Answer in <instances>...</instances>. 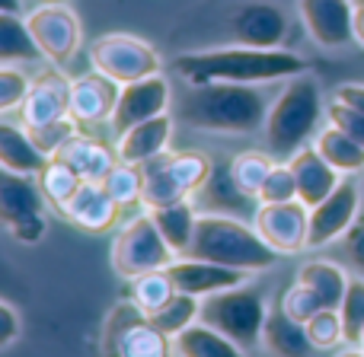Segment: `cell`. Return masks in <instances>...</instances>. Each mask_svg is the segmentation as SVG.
<instances>
[{
	"mask_svg": "<svg viewBox=\"0 0 364 357\" xmlns=\"http://www.w3.org/2000/svg\"><path fill=\"white\" fill-rule=\"evenodd\" d=\"M0 13H19V0H4V4H0Z\"/></svg>",
	"mask_w": 364,
	"mask_h": 357,
	"instance_id": "obj_48",
	"label": "cell"
},
{
	"mask_svg": "<svg viewBox=\"0 0 364 357\" xmlns=\"http://www.w3.org/2000/svg\"><path fill=\"white\" fill-rule=\"evenodd\" d=\"M64 115H70V80H64L58 70H42L19 106V121L23 128H38Z\"/></svg>",
	"mask_w": 364,
	"mask_h": 357,
	"instance_id": "obj_17",
	"label": "cell"
},
{
	"mask_svg": "<svg viewBox=\"0 0 364 357\" xmlns=\"http://www.w3.org/2000/svg\"><path fill=\"white\" fill-rule=\"evenodd\" d=\"M288 166L297 179V201L307 207H316L320 201H326L342 182V172L336 170V166H329L326 160L320 157V150L310 144L301 147V150L288 160Z\"/></svg>",
	"mask_w": 364,
	"mask_h": 357,
	"instance_id": "obj_20",
	"label": "cell"
},
{
	"mask_svg": "<svg viewBox=\"0 0 364 357\" xmlns=\"http://www.w3.org/2000/svg\"><path fill=\"white\" fill-rule=\"evenodd\" d=\"M42 4H64V0H42Z\"/></svg>",
	"mask_w": 364,
	"mask_h": 357,
	"instance_id": "obj_49",
	"label": "cell"
},
{
	"mask_svg": "<svg viewBox=\"0 0 364 357\" xmlns=\"http://www.w3.org/2000/svg\"><path fill=\"white\" fill-rule=\"evenodd\" d=\"M119 211L122 207L112 201V194L106 192L102 182H83L77 188V194L70 198V204L64 207V217L87 233H106L115 226Z\"/></svg>",
	"mask_w": 364,
	"mask_h": 357,
	"instance_id": "obj_21",
	"label": "cell"
},
{
	"mask_svg": "<svg viewBox=\"0 0 364 357\" xmlns=\"http://www.w3.org/2000/svg\"><path fill=\"white\" fill-rule=\"evenodd\" d=\"M314 147L342 176H358V172H364V147L355 138H348L342 128H336V125L320 128L314 138Z\"/></svg>",
	"mask_w": 364,
	"mask_h": 357,
	"instance_id": "obj_27",
	"label": "cell"
},
{
	"mask_svg": "<svg viewBox=\"0 0 364 357\" xmlns=\"http://www.w3.org/2000/svg\"><path fill=\"white\" fill-rule=\"evenodd\" d=\"M307 335L320 351H336L339 345H346V326H342L339 309H320L307 322Z\"/></svg>",
	"mask_w": 364,
	"mask_h": 357,
	"instance_id": "obj_38",
	"label": "cell"
},
{
	"mask_svg": "<svg viewBox=\"0 0 364 357\" xmlns=\"http://www.w3.org/2000/svg\"><path fill=\"white\" fill-rule=\"evenodd\" d=\"M198 313H201V297H192V294H176L164 309L151 316V322L160 329L164 335L176 339L179 332H186L188 326L198 322Z\"/></svg>",
	"mask_w": 364,
	"mask_h": 357,
	"instance_id": "obj_34",
	"label": "cell"
},
{
	"mask_svg": "<svg viewBox=\"0 0 364 357\" xmlns=\"http://www.w3.org/2000/svg\"><path fill=\"white\" fill-rule=\"evenodd\" d=\"M269 99L256 83H205L182 99L179 121L195 131L250 134L265 128Z\"/></svg>",
	"mask_w": 364,
	"mask_h": 357,
	"instance_id": "obj_2",
	"label": "cell"
},
{
	"mask_svg": "<svg viewBox=\"0 0 364 357\" xmlns=\"http://www.w3.org/2000/svg\"><path fill=\"white\" fill-rule=\"evenodd\" d=\"M122 96V83L112 80V77L100 74H83L80 80L70 83V115H74L80 125H100V121H109L119 106Z\"/></svg>",
	"mask_w": 364,
	"mask_h": 357,
	"instance_id": "obj_19",
	"label": "cell"
},
{
	"mask_svg": "<svg viewBox=\"0 0 364 357\" xmlns=\"http://www.w3.org/2000/svg\"><path fill=\"white\" fill-rule=\"evenodd\" d=\"M336 99L348 102V106H355L364 115V83H342V87H336Z\"/></svg>",
	"mask_w": 364,
	"mask_h": 357,
	"instance_id": "obj_45",
	"label": "cell"
},
{
	"mask_svg": "<svg viewBox=\"0 0 364 357\" xmlns=\"http://www.w3.org/2000/svg\"><path fill=\"white\" fill-rule=\"evenodd\" d=\"M26 131L32 134L36 147L45 157H58V150L80 134V121H77L74 115H64V119H58V121H48V125H38V128H26Z\"/></svg>",
	"mask_w": 364,
	"mask_h": 357,
	"instance_id": "obj_37",
	"label": "cell"
},
{
	"mask_svg": "<svg viewBox=\"0 0 364 357\" xmlns=\"http://www.w3.org/2000/svg\"><path fill=\"white\" fill-rule=\"evenodd\" d=\"M102 185H106V192L112 194V201L119 207L144 204V166H132L119 160V166L109 172Z\"/></svg>",
	"mask_w": 364,
	"mask_h": 357,
	"instance_id": "obj_35",
	"label": "cell"
},
{
	"mask_svg": "<svg viewBox=\"0 0 364 357\" xmlns=\"http://www.w3.org/2000/svg\"><path fill=\"white\" fill-rule=\"evenodd\" d=\"M262 345L265 351L275 357H310V351H314L307 326L291 319L282 309V303L269 309V319H265V329H262Z\"/></svg>",
	"mask_w": 364,
	"mask_h": 357,
	"instance_id": "obj_24",
	"label": "cell"
},
{
	"mask_svg": "<svg viewBox=\"0 0 364 357\" xmlns=\"http://www.w3.org/2000/svg\"><path fill=\"white\" fill-rule=\"evenodd\" d=\"M80 185H83V179L77 176L61 157H51L48 163H45V170L38 172V188H42V194L48 198V204L61 214H64V207L70 204V198L77 194Z\"/></svg>",
	"mask_w": 364,
	"mask_h": 357,
	"instance_id": "obj_31",
	"label": "cell"
},
{
	"mask_svg": "<svg viewBox=\"0 0 364 357\" xmlns=\"http://www.w3.org/2000/svg\"><path fill=\"white\" fill-rule=\"evenodd\" d=\"M269 319V307L259 287L240 284V287L218 290L211 297H201V313L198 322L218 329L240 348H252L262 341V329Z\"/></svg>",
	"mask_w": 364,
	"mask_h": 357,
	"instance_id": "obj_5",
	"label": "cell"
},
{
	"mask_svg": "<svg viewBox=\"0 0 364 357\" xmlns=\"http://www.w3.org/2000/svg\"><path fill=\"white\" fill-rule=\"evenodd\" d=\"M166 275L173 278V284H176L179 294L211 297V294H218V290L246 284V275H250V271H237V268H227V265H218V262L182 256L166 268Z\"/></svg>",
	"mask_w": 364,
	"mask_h": 357,
	"instance_id": "obj_18",
	"label": "cell"
},
{
	"mask_svg": "<svg viewBox=\"0 0 364 357\" xmlns=\"http://www.w3.org/2000/svg\"><path fill=\"white\" fill-rule=\"evenodd\" d=\"M100 357H173L170 335L151 322V316L128 297L109 309L100 335Z\"/></svg>",
	"mask_w": 364,
	"mask_h": 357,
	"instance_id": "obj_6",
	"label": "cell"
},
{
	"mask_svg": "<svg viewBox=\"0 0 364 357\" xmlns=\"http://www.w3.org/2000/svg\"><path fill=\"white\" fill-rule=\"evenodd\" d=\"M45 204L48 198L42 194L38 182L32 176L6 172L0 179V224L16 243H38L45 236Z\"/></svg>",
	"mask_w": 364,
	"mask_h": 357,
	"instance_id": "obj_9",
	"label": "cell"
},
{
	"mask_svg": "<svg viewBox=\"0 0 364 357\" xmlns=\"http://www.w3.org/2000/svg\"><path fill=\"white\" fill-rule=\"evenodd\" d=\"M310 38L323 48H348L355 42V0H297Z\"/></svg>",
	"mask_w": 364,
	"mask_h": 357,
	"instance_id": "obj_15",
	"label": "cell"
},
{
	"mask_svg": "<svg viewBox=\"0 0 364 357\" xmlns=\"http://www.w3.org/2000/svg\"><path fill=\"white\" fill-rule=\"evenodd\" d=\"M230 32L240 45L250 48H282L288 35V16L269 0H250L230 13Z\"/></svg>",
	"mask_w": 364,
	"mask_h": 357,
	"instance_id": "obj_16",
	"label": "cell"
},
{
	"mask_svg": "<svg viewBox=\"0 0 364 357\" xmlns=\"http://www.w3.org/2000/svg\"><path fill=\"white\" fill-rule=\"evenodd\" d=\"M348 278L352 275H346L342 265L323 262V258L301 265V271H297V281L307 284V287L320 297V303L326 309H339L342 307V297H346V290H348Z\"/></svg>",
	"mask_w": 364,
	"mask_h": 357,
	"instance_id": "obj_28",
	"label": "cell"
},
{
	"mask_svg": "<svg viewBox=\"0 0 364 357\" xmlns=\"http://www.w3.org/2000/svg\"><path fill=\"white\" fill-rule=\"evenodd\" d=\"M42 55L51 64H68L80 48V19L64 4H45L26 16Z\"/></svg>",
	"mask_w": 364,
	"mask_h": 357,
	"instance_id": "obj_13",
	"label": "cell"
},
{
	"mask_svg": "<svg viewBox=\"0 0 364 357\" xmlns=\"http://www.w3.org/2000/svg\"><path fill=\"white\" fill-rule=\"evenodd\" d=\"M211 172L214 166L208 160V153H198V150L160 153L157 160L144 163V207L154 211V207L192 198L195 192L205 188Z\"/></svg>",
	"mask_w": 364,
	"mask_h": 357,
	"instance_id": "obj_7",
	"label": "cell"
},
{
	"mask_svg": "<svg viewBox=\"0 0 364 357\" xmlns=\"http://www.w3.org/2000/svg\"><path fill=\"white\" fill-rule=\"evenodd\" d=\"M151 214H154V220H157L160 233L166 236V243L173 246V252L182 258L195 239V226H198V211L192 207V201L188 198L173 201V204L154 207Z\"/></svg>",
	"mask_w": 364,
	"mask_h": 357,
	"instance_id": "obj_29",
	"label": "cell"
},
{
	"mask_svg": "<svg viewBox=\"0 0 364 357\" xmlns=\"http://www.w3.org/2000/svg\"><path fill=\"white\" fill-rule=\"evenodd\" d=\"M176 258L179 256L173 252V246L166 243L164 233H160L151 211L128 220L112 243V268H115V275L125 278V281H134V278L147 275V271L170 268Z\"/></svg>",
	"mask_w": 364,
	"mask_h": 357,
	"instance_id": "obj_8",
	"label": "cell"
},
{
	"mask_svg": "<svg viewBox=\"0 0 364 357\" xmlns=\"http://www.w3.org/2000/svg\"><path fill=\"white\" fill-rule=\"evenodd\" d=\"M336 357H364V348H358V345H348L346 351H339Z\"/></svg>",
	"mask_w": 364,
	"mask_h": 357,
	"instance_id": "obj_47",
	"label": "cell"
},
{
	"mask_svg": "<svg viewBox=\"0 0 364 357\" xmlns=\"http://www.w3.org/2000/svg\"><path fill=\"white\" fill-rule=\"evenodd\" d=\"M170 80L164 74L144 77L138 83H128L122 87L119 106H115L109 128H112L115 138H122L125 131H132L134 125H144V121L157 119V115L170 112Z\"/></svg>",
	"mask_w": 364,
	"mask_h": 357,
	"instance_id": "obj_12",
	"label": "cell"
},
{
	"mask_svg": "<svg viewBox=\"0 0 364 357\" xmlns=\"http://www.w3.org/2000/svg\"><path fill=\"white\" fill-rule=\"evenodd\" d=\"M282 201H297V179L284 160H275L262 192H259V204H282Z\"/></svg>",
	"mask_w": 364,
	"mask_h": 357,
	"instance_id": "obj_39",
	"label": "cell"
},
{
	"mask_svg": "<svg viewBox=\"0 0 364 357\" xmlns=\"http://www.w3.org/2000/svg\"><path fill=\"white\" fill-rule=\"evenodd\" d=\"M170 138H173V115L164 112V115H157V119L144 121V125H134L132 131L122 134L115 153H119L122 163L144 166V163H151V160H157L160 153H166Z\"/></svg>",
	"mask_w": 364,
	"mask_h": 357,
	"instance_id": "obj_22",
	"label": "cell"
},
{
	"mask_svg": "<svg viewBox=\"0 0 364 357\" xmlns=\"http://www.w3.org/2000/svg\"><path fill=\"white\" fill-rule=\"evenodd\" d=\"M355 4H364V0H355Z\"/></svg>",
	"mask_w": 364,
	"mask_h": 357,
	"instance_id": "obj_51",
	"label": "cell"
},
{
	"mask_svg": "<svg viewBox=\"0 0 364 357\" xmlns=\"http://www.w3.org/2000/svg\"><path fill=\"white\" fill-rule=\"evenodd\" d=\"M173 70L188 80V87L205 83H272L291 80L307 74V61L284 48H211V51H188L173 61Z\"/></svg>",
	"mask_w": 364,
	"mask_h": 357,
	"instance_id": "obj_1",
	"label": "cell"
},
{
	"mask_svg": "<svg viewBox=\"0 0 364 357\" xmlns=\"http://www.w3.org/2000/svg\"><path fill=\"white\" fill-rule=\"evenodd\" d=\"M0 319H4V329H0V348H10L13 341L23 332V322H19V313L13 303H0Z\"/></svg>",
	"mask_w": 364,
	"mask_h": 357,
	"instance_id": "obj_43",
	"label": "cell"
},
{
	"mask_svg": "<svg viewBox=\"0 0 364 357\" xmlns=\"http://www.w3.org/2000/svg\"><path fill=\"white\" fill-rule=\"evenodd\" d=\"M361 188H364V185H361Z\"/></svg>",
	"mask_w": 364,
	"mask_h": 357,
	"instance_id": "obj_52",
	"label": "cell"
},
{
	"mask_svg": "<svg viewBox=\"0 0 364 357\" xmlns=\"http://www.w3.org/2000/svg\"><path fill=\"white\" fill-rule=\"evenodd\" d=\"M323 119V89L310 74L291 77L288 87L278 93V99L269 106L265 119V144L278 160L288 163L307 141L320 131Z\"/></svg>",
	"mask_w": 364,
	"mask_h": 357,
	"instance_id": "obj_4",
	"label": "cell"
},
{
	"mask_svg": "<svg viewBox=\"0 0 364 357\" xmlns=\"http://www.w3.org/2000/svg\"><path fill=\"white\" fill-rule=\"evenodd\" d=\"M275 160L262 150H243L230 160V176L237 182V188L243 194H250L252 201H259V192H262L265 179H269Z\"/></svg>",
	"mask_w": 364,
	"mask_h": 357,
	"instance_id": "obj_32",
	"label": "cell"
},
{
	"mask_svg": "<svg viewBox=\"0 0 364 357\" xmlns=\"http://www.w3.org/2000/svg\"><path fill=\"white\" fill-rule=\"evenodd\" d=\"M90 61H93V70L119 80L122 87L128 83H138L144 77L160 74V55L154 45H147L144 38L134 35H122V32H112V35H100L93 45H90Z\"/></svg>",
	"mask_w": 364,
	"mask_h": 357,
	"instance_id": "obj_10",
	"label": "cell"
},
{
	"mask_svg": "<svg viewBox=\"0 0 364 357\" xmlns=\"http://www.w3.org/2000/svg\"><path fill=\"white\" fill-rule=\"evenodd\" d=\"M361 348H364V335H361Z\"/></svg>",
	"mask_w": 364,
	"mask_h": 357,
	"instance_id": "obj_50",
	"label": "cell"
},
{
	"mask_svg": "<svg viewBox=\"0 0 364 357\" xmlns=\"http://www.w3.org/2000/svg\"><path fill=\"white\" fill-rule=\"evenodd\" d=\"M173 351L176 357H246V348H240L237 341H230L205 322H195L186 332H179L173 339Z\"/></svg>",
	"mask_w": 364,
	"mask_h": 357,
	"instance_id": "obj_26",
	"label": "cell"
},
{
	"mask_svg": "<svg viewBox=\"0 0 364 357\" xmlns=\"http://www.w3.org/2000/svg\"><path fill=\"white\" fill-rule=\"evenodd\" d=\"M51 157H45L36 147L29 131H23L13 121H0V163L6 172H19V176H38Z\"/></svg>",
	"mask_w": 364,
	"mask_h": 357,
	"instance_id": "obj_25",
	"label": "cell"
},
{
	"mask_svg": "<svg viewBox=\"0 0 364 357\" xmlns=\"http://www.w3.org/2000/svg\"><path fill=\"white\" fill-rule=\"evenodd\" d=\"M38 57L45 55L32 35L29 23L19 19L16 13H0V64H26L38 61Z\"/></svg>",
	"mask_w": 364,
	"mask_h": 357,
	"instance_id": "obj_30",
	"label": "cell"
},
{
	"mask_svg": "<svg viewBox=\"0 0 364 357\" xmlns=\"http://www.w3.org/2000/svg\"><path fill=\"white\" fill-rule=\"evenodd\" d=\"M32 80L16 70L13 64H4L0 67V112H13V109L23 106V99L29 96Z\"/></svg>",
	"mask_w": 364,
	"mask_h": 357,
	"instance_id": "obj_41",
	"label": "cell"
},
{
	"mask_svg": "<svg viewBox=\"0 0 364 357\" xmlns=\"http://www.w3.org/2000/svg\"><path fill=\"white\" fill-rule=\"evenodd\" d=\"M342 326H346V345H361V335H364V275L355 271L348 278V290L342 297Z\"/></svg>",
	"mask_w": 364,
	"mask_h": 357,
	"instance_id": "obj_36",
	"label": "cell"
},
{
	"mask_svg": "<svg viewBox=\"0 0 364 357\" xmlns=\"http://www.w3.org/2000/svg\"><path fill=\"white\" fill-rule=\"evenodd\" d=\"M346 252L352 256V265L364 275V217L355 220V226L346 233Z\"/></svg>",
	"mask_w": 364,
	"mask_h": 357,
	"instance_id": "obj_44",
	"label": "cell"
},
{
	"mask_svg": "<svg viewBox=\"0 0 364 357\" xmlns=\"http://www.w3.org/2000/svg\"><path fill=\"white\" fill-rule=\"evenodd\" d=\"M176 294L179 290H176V284H173V278L166 275V268L147 271V275H141V278L132 281V300L138 303L147 316H154L157 309H164Z\"/></svg>",
	"mask_w": 364,
	"mask_h": 357,
	"instance_id": "obj_33",
	"label": "cell"
},
{
	"mask_svg": "<svg viewBox=\"0 0 364 357\" xmlns=\"http://www.w3.org/2000/svg\"><path fill=\"white\" fill-rule=\"evenodd\" d=\"M326 119H329V125L342 128L348 138H355L364 147V115L355 106H348V102H342V99H333L326 106Z\"/></svg>",
	"mask_w": 364,
	"mask_h": 357,
	"instance_id": "obj_42",
	"label": "cell"
},
{
	"mask_svg": "<svg viewBox=\"0 0 364 357\" xmlns=\"http://www.w3.org/2000/svg\"><path fill=\"white\" fill-rule=\"evenodd\" d=\"M58 157L83 182H106L109 172L119 166V153H112L102 141L87 138V134H77L74 141H68V144L58 150Z\"/></svg>",
	"mask_w": 364,
	"mask_h": 357,
	"instance_id": "obj_23",
	"label": "cell"
},
{
	"mask_svg": "<svg viewBox=\"0 0 364 357\" xmlns=\"http://www.w3.org/2000/svg\"><path fill=\"white\" fill-rule=\"evenodd\" d=\"M186 258H205L237 271H265L278 262V252L259 236L256 226L227 214H198L195 239Z\"/></svg>",
	"mask_w": 364,
	"mask_h": 357,
	"instance_id": "obj_3",
	"label": "cell"
},
{
	"mask_svg": "<svg viewBox=\"0 0 364 357\" xmlns=\"http://www.w3.org/2000/svg\"><path fill=\"white\" fill-rule=\"evenodd\" d=\"M364 204V188H358L355 179H342L339 188L310 207V226H307V249H326L336 239H342L361 217Z\"/></svg>",
	"mask_w": 364,
	"mask_h": 357,
	"instance_id": "obj_11",
	"label": "cell"
},
{
	"mask_svg": "<svg viewBox=\"0 0 364 357\" xmlns=\"http://www.w3.org/2000/svg\"><path fill=\"white\" fill-rule=\"evenodd\" d=\"M355 42L364 45V4H355Z\"/></svg>",
	"mask_w": 364,
	"mask_h": 357,
	"instance_id": "obj_46",
	"label": "cell"
},
{
	"mask_svg": "<svg viewBox=\"0 0 364 357\" xmlns=\"http://www.w3.org/2000/svg\"><path fill=\"white\" fill-rule=\"evenodd\" d=\"M278 303H282V309L291 316V319L304 322V326H307V322L314 319L320 309H326V307L320 303V297H316L314 290H310L307 284H301V281L291 284V287L282 294V300H278Z\"/></svg>",
	"mask_w": 364,
	"mask_h": 357,
	"instance_id": "obj_40",
	"label": "cell"
},
{
	"mask_svg": "<svg viewBox=\"0 0 364 357\" xmlns=\"http://www.w3.org/2000/svg\"><path fill=\"white\" fill-rule=\"evenodd\" d=\"M310 207L301 201H282V204L256 207V230L278 256H294L307 249Z\"/></svg>",
	"mask_w": 364,
	"mask_h": 357,
	"instance_id": "obj_14",
	"label": "cell"
}]
</instances>
